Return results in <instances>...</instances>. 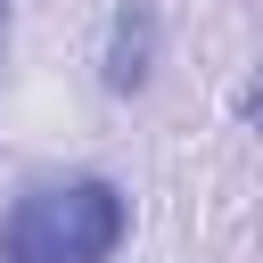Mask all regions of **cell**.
<instances>
[{
	"label": "cell",
	"mask_w": 263,
	"mask_h": 263,
	"mask_svg": "<svg viewBox=\"0 0 263 263\" xmlns=\"http://www.w3.org/2000/svg\"><path fill=\"white\" fill-rule=\"evenodd\" d=\"M132 230V205L107 173L41 181L0 214V263H107Z\"/></svg>",
	"instance_id": "obj_1"
},
{
	"label": "cell",
	"mask_w": 263,
	"mask_h": 263,
	"mask_svg": "<svg viewBox=\"0 0 263 263\" xmlns=\"http://www.w3.org/2000/svg\"><path fill=\"white\" fill-rule=\"evenodd\" d=\"M156 33H164L156 0H123V8H115V25H107V90L132 99V90L156 74Z\"/></svg>",
	"instance_id": "obj_2"
},
{
	"label": "cell",
	"mask_w": 263,
	"mask_h": 263,
	"mask_svg": "<svg viewBox=\"0 0 263 263\" xmlns=\"http://www.w3.org/2000/svg\"><path fill=\"white\" fill-rule=\"evenodd\" d=\"M0 25H8V8H0Z\"/></svg>",
	"instance_id": "obj_4"
},
{
	"label": "cell",
	"mask_w": 263,
	"mask_h": 263,
	"mask_svg": "<svg viewBox=\"0 0 263 263\" xmlns=\"http://www.w3.org/2000/svg\"><path fill=\"white\" fill-rule=\"evenodd\" d=\"M238 115H247V123H263V66H255V82L238 90Z\"/></svg>",
	"instance_id": "obj_3"
}]
</instances>
